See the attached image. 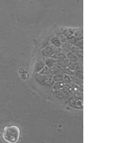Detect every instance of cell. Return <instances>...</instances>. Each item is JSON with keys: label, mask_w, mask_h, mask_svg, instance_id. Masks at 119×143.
<instances>
[{"label": "cell", "mask_w": 119, "mask_h": 143, "mask_svg": "<svg viewBox=\"0 0 119 143\" xmlns=\"http://www.w3.org/2000/svg\"><path fill=\"white\" fill-rule=\"evenodd\" d=\"M21 134V130L18 126L14 125L6 126L3 128L2 137L7 143H15L19 140Z\"/></svg>", "instance_id": "cell-1"}, {"label": "cell", "mask_w": 119, "mask_h": 143, "mask_svg": "<svg viewBox=\"0 0 119 143\" xmlns=\"http://www.w3.org/2000/svg\"><path fill=\"white\" fill-rule=\"evenodd\" d=\"M61 51L60 47H56L53 45H51L47 47L42 51V54L45 57H51L54 54Z\"/></svg>", "instance_id": "cell-2"}, {"label": "cell", "mask_w": 119, "mask_h": 143, "mask_svg": "<svg viewBox=\"0 0 119 143\" xmlns=\"http://www.w3.org/2000/svg\"><path fill=\"white\" fill-rule=\"evenodd\" d=\"M68 68L72 71L82 70V64L78 62L69 61L68 65Z\"/></svg>", "instance_id": "cell-3"}, {"label": "cell", "mask_w": 119, "mask_h": 143, "mask_svg": "<svg viewBox=\"0 0 119 143\" xmlns=\"http://www.w3.org/2000/svg\"><path fill=\"white\" fill-rule=\"evenodd\" d=\"M72 45L68 41V40H65L64 42H61V44L60 48L61 51L66 54L67 53L70 51Z\"/></svg>", "instance_id": "cell-4"}, {"label": "cell", "mask_w": 119, "mask_h": 143, "mask_svg": "<svg viewBox=\"0 0 119 143\" xmlns=\"http://www.w3.org/2000/svg\"><path fill=\"white\" fill-rule=\"evenodd\" d=\"M68 60L66 59L60 60H56V65L57 67L60 69H62L68 66Z\"/></svg>", "instance_id": "cell-5"}, {"label": "cell", "mask_w": 119, "mask_h": 143, "mask_svg": "<svg viewBox=\"0 0 119 143\" xmlns=\"http://www.w3.org/2000/svg\"><path fill=\"white\" fill-rule=\"evenodd\" d=\"M79 58V59L83 58V51L82 49L75 46H72L70 51Z\"/></svg>", "instance_id": "cell-6"}, {"label": "cell", "mask_w": 119, "mask_h": 143, "mask_svg": "<svg viewBox=\"0 0 119 143\" xmlns=\"http://www.w3.org/2000/svg\"><path fill=\"white\" fill-rule=\"evenodd\" d=\"M51 57L52 58L56 60H63L67 58L66 54L61 51L54 54Z\"/></svg>", "instance_id": "cell-7"}, {"label": "cell", "mask_w": 119, "mask_h": 143, "mask_svg": "<svg viewBox=\"0 0 119 143\" xmlns=\"http://www.w3.org/2000/svg\"><path fill=\"white\" fill-rule=\"evenodd\" d=\"M66 56L67 59L69 61L78 62L79 61V58L72 53L71 51H69L66 53Z\"/></svg>", "instance_id": "cell-8"}, {"label": "cell", "mask_w": 119, "mask_h": 143, "mask_svg": "<svg viewBox=\"0 0 119 143\" xmlns=\"http://www.w3.org/2000/svg\"><path fill=\"white\" fill-rule=\"evenodd\" d=\"M56 60L53 59L52 58H49L46 60V64L48 67L51 69H56L57 68L56 66Z\"/></svg>", "instance_id": "cell-9"}, {"label": "cell", "mask_w": 119, "mask_h": 143, "mask_svg": "<svg viewBox=\"0 0 119 143\" xmlns=\"http://www.w3.org/2000/svg\"><path fill=\"white\" fill-rule=\"evenodd\" d=\"M51 43L52 45H55L56 47H60L61 46V43L60 38L57 36H55L51 40Z\"/></svg>", "instance_id": "cell-10"}, {"label": "cell", "mask_w": 119, "mask_h": 143, "mask_svg": "<svg viewBox=\"0 0 119 143\" xmlns=\"http://www.w3.org/2000/svg\"><path fill=\"white\" fill-rule=\"evenodd\" d=\"M73 74L74 75H75V77H76L80 80H82L83 79V72L82 70H78L74 71L73 72Z\"/></svg>", "instance_id": "cell-11"}, {"label": "cell", "mask_w": 119, "mask_h": 143, "mask_svg": "<svg viewBox=\"0 0 119 143\" xmlns=\"http://www.w3.org/2000/svg\"><path fill=\"white\" fill-rule=\"evenodd\" d=\"M70 77L71 81L75 84H78V85H81L82 84V81L78 78L75 76L72 75V76H70Z\"/></svg>", "instance_id": "cell-12"}, {"label": "cell", "mask_w": 119, "mask_h": 143, "mask_svg": "<svg viewBox=\"0 0 119 143\" xmlns=\"http://www.w3.org/2000/svg\"><path fill=\"white\" fill-rule=\"evenodd\" d=\"M64 76L63 75L61 74H58L55 75L53 77V80L56 82H60L63 80Z\"/></svg>", "instance_id": "cell-13"}, {"label": "cell", "mask_w": 119, "mask_h": 143, "mask_svg": "<svg viewBox=\"0 0 119 143\" xmlns=\"http://www.w3.org/2000/svg\"><path fill=\"white\" fill-rule=\"evenodd\" d=\"M61 69V71L63 72V73H64L69 75H74L73 72L72 71L70 70V69H69L68 68H67V67H66Z\"/></svg>", "instance_id": "cell-14"}, {"label": "cell", "mask_w": 119, "mask_h": 143, "mask_svg": "<svg viewBox=\"0 0 119 143\" xmlns=\"http://www.w3.org/2000/svg\"><path fill=\"white\" fill-rule=\"evenodd\" d=\"M64 86L63 83L61 82H57L54 85V88L55 89H60L61 88L63 87Z\"/></svg>", "instance_id": "cell-15"}, {"label": "cell", "mask_w": 119, "mask_h": 143, "mask_svg": "<svg viewBox=\"0 0 119 143\" xmlns=\"http://www.w3.org/2000/svg\"><path fill=\"white\" fill-rule=\"evenodd\" d=\"M56 95L59 98H62L64 97L65 93L61 90H57L56 91Z\"/></svg>", "instance_id": "cell-16"}, {"label": "cell", "mask_w": 119, "mask_h": 143, "mask_svg": "<svg viewBox=\"0 0 119 143\" xmlns=\"http://www.w3.org/2000/svg\"><path fill=\"white\" fill-rule=\"evenodd\" d=\"M63 83L66 84L70 83L71 81L70 77H69L67 75H65L64 77H63Z\"/></svg>", "instance_id": "cell-17"}, {"label": "cell", "mask_w": 119, "mask_h": 143, "mask_svg": "<svg viewBox=\"0 0 119 143\" xmlns=\"http://www.w3.org/2000/svg\"><path fill=\"white\" fill-rule=\"evenodd\" d=\"M72 88L69 86V85H66V86H64L63 87V91L65 93H68L70 92Z\"/></svg>", "instance_id": "cell-18"}, {"label": "cell", "mask_w": 119, "mask_h": 143, "mask_svg": "<svg viewBox=\"0 0 119 143\" xmlns=\"http://www.w3.org/2000/svg\"><path fill=\"white\" fill-rule=\"evenodd\" d=\"M72 96V93L70 92L68 93H67V95H66L65 97V100H69L70 99Z\"/></svg>", "instance_id": "cell-19"}, {"label": "cell", "mask_w": 119, "mask_h": 143, "mask_svg": "<svg viewBox=\"0 0 119 143\" xmlns=\"http://www.w3.org/2000/svg\"><path fill=\"white\" fill-rule=\"evenodd\" d=\"M69 86L71 88H73L74 89H76V90L78 89L77 86L75 84L70 83H69Z\"/></svg>", "instance_id": "cell-20"}, {"label": "cell", "mask_w": 119, "mask_h": 143, "mask_svg": "<svg viewBox=\"0 0 119 143\" xmlns=\"http://www.w3.org/2000/svg\"><path fill=\"white\" fill-rule=\"evenodd\" d=\"M75 104H76V106L78 107H81L82 105V103L81 101L79 100H77L75 102Z\"/></svg>", "instance_id": "cell-21"}, {"label": "cell", "mask_w": 119, "mask_h": 143, "mask_svg": "<svg viewBox=\"0 0 119 143\" xmlns=\"http://www.w3.org/2000/svg\"><path fill=\"white\" fill-rule=\"evenodd\" d=\"M74 96L76 97V98H81V95L80 93H79L78 92H76L74 93Z\"/></svg>", "instance_id": "cell-22"}]
</instances>
